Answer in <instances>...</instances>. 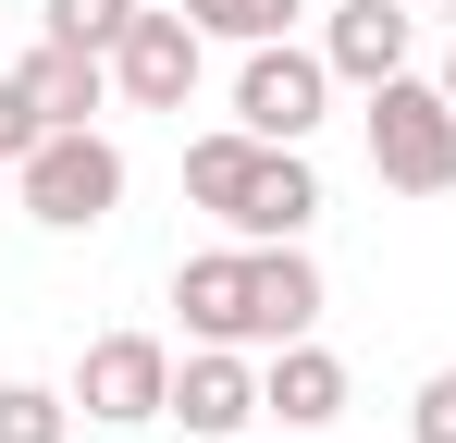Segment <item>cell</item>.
<instances>
[{
	"mask_svg": "<svg viewBox=\"0 0 456 443\" xmlns=\"http://www.w3.org/2000/svg\"><path fill=\"white\" fill-rule=\"evenodd\" d=\"M75 407L111 419V431L173 419V345H160V333H99V345L75 358Z\"/></svg>",
	"mask_w": 456,
	"mask_h": 443,
	"instance_id": "cell-5",
	"label": "cell"
},
{
	"mask_svg": "<svg viewBox=\"0 0 456 443\" xmlns=\"http://www.w3.org/2000/svg\"><path fill=\"white\" fill-rule=\"evenodd\" d=\"M444 99H456V50H444Z\"/></svg>",
	"mask_w": 456,
	"mask_h": 443,
	"instance_id": "cell-17",
	"label": "cell"
},
{
	"mask_svg": "<svg viewBox=\"0 0 456 443\" xmlns=\"http://www.w3.org/2000/svg\"><path fill=\"white\" fill-rule=\"evenodd\" d=\"M124 25H136V0H50V37H75V50H124Z\"/></svg>",
	"mask_w": 456,
	"mask_h": 443,
	"instance_id": "cell-14",
	"label": "cell"
},
{
	"mask_svg": "<svg viewBox=\"0 0 456 443\" xmlns=\"http://www.w3.org/2000/svg\"><path fill=\"white\" fill-rule=\"evenodd\" d=\"M173 308H185V333L198 345H297L308 320H321V271H308V246H210V259H185L173 271Z\"/></svg>",
	"mask_w": 456,
	"mask_h": 443,
	"instance_id": "cell-1",
	"label": "cell"
},
{
	"mask_svg": "<svg viewBox=\"0 0 456 443\" xmlns=\"http://www.w3.org/2000/svg\"><path fill=\"white\" fill-rule=\"evenodd\" d=\"M321 99H333V62H321V50H284V37H259L247 74H234V124H247V136H284V148H308Z\"/></svg>",
	"mask_w": 456,
	"mask_h": 443,
	"instance_id": "cell-6",
	"label": "cell"
},
{
	"mask_svg": "<svg viewBox=\"0 0 456 443\" xmlns=\"http://www.w3.org/2000/svg\"><path fill=\"white\" fill-rule=\"evenodd\" d=\"M173 419H185L198 443H234L247 419H259V369L234 358V345H198V358L173 369Z\"/></svg>",
	"mask_w": 456,
	"mask_h": 443,
	"instance_id": "cell-8",
	"label": "cell"
},
{
	"mask_svg": "<svg viewBox=\"0 0 456 443\" xmlns=\"http://www.w3.org/2000/svg\"><path fill=\"white\" fill-rule=\"evenodd\" d=\"M111 86H124L136 111H185V99H198V25H185V12H136L124 50H111Z\"/></svg>",
	"mask_w": 456,
	"mask_h": 443,
	"instance_id": "cell-7",
	"label": "cell"
},
{
	"mask_svg": "<svg viewBox=\"0 0 456 443\" xmlns=\"http://www.w3.org/2000/svg\"><path fill=\"white\" fill-rule=\"evenodd\" d=\"M259 419H284V431H321V419H346V358L333 345H272V369H259Z\"/></svg>",
	"mask_w": 456,
	"mask_h": 443,
	"instance_id": "cell-9",
	"label": "cell"
},
{
	"mask_svg": "<svg viewBox=\"0 0 456 443\" xmlns=\"http://www.w3.org/2000/svg\"><path fill=\"white\" fill-rule=\"evenodd\" d=\"M185 197L223 222V234H247V246H284V234L321 222V173H308V148L234 124V136H198V148H185Z\"/></svg>",
	"mask_w": 456,
	"mask_h": 443,
	"instance_id": "cell-2",
	"label": "cell"
},
{
	"mask_svg": "<svg viewBox=\"0 0 456 443\" xmlns=\"http://www.w3.org/2000/svg\"><path fill=\"white\" fill-rule=\"evenodd\" d=\"M12 197H25V222H50V234H86V222L124 210V148L99 136V124H50V136L12 160Z\"/></svg>",
	"mask_w": 456,
	"mask_h": 443,
	"instance_id": "cell-3",
	"label": "cell"
},
{
	"mask_svg": "<svg viewBox=\"0 0 456 443\" xmlns=\"http://www.w3.org/2000/svg\"><path fill=\"white\" fill-rule=\"evenodd\" d=\"M297 12H308V0H185V25H198V37H247V50H259V37H284Z\"/></svg>",
	"mask_w": 456,
	"mask_h": 443,
	"instance_id": "cell-12",
	"label": "cell"
},
{
	"mask_svg": "<svg viewBox=\"0 0 456 443\" xmlns=\"http://www.w3.org/2000/svg\"><path fill=\"white\" fill-rule=\"evenodd\" d=\"M321 62L346 74V86H382V74H407V12H395V0H346V12L321 25Z\"/></svg>",
	"mask_w": 456,
	"mask_h": 443,
	"instance_id": "cell-10",
	"label": "cell"
},
{
	"mask_svg": "<svg viewBox=\"0 0 456 443\" xmlns=\"http://www.w3.org/2000/svg\"><path fill=\"white\" fill-rule=\"evenodd\" d=\"M407 431H419V443H456V369H432V382H419V407H407Z\"/></svg>",
	"mask_w": 456,
	"mask_h": 443,
	"instance_id": "cell-16",
	"label": "cell"
},
{
	"mask_svg": "<svg viewBox=\"0 0 456 443\" xmlns=\"http://www.w3.org/2000/svg\"><path fill=\"white\" fill-rule=\"evenodd\" d=\"M75 431V394H50V382H0V443H62Z\"/></svg>",
	"mask_w": 456,
	"mask_h": 443,
	"instance_id": "cell-13",
	"label": "cell"
},
{
	"mask_svg": "<svg viewBox=\"0 0 456 443\" xmlns=\"http://www.w3.org/2000/svg\"><path fill=\"white\" fill-rule=\"evenodd\" d=\"M370 173L395 197H444L456 185V99H444V74L432 86L419 74H382L370 86Z\"/></svg>",
	"mask_w": 456,
	"mask_h": 443,
	"instance_id": "cell-4",
	"label": "cell"
},
{
	"mask_svg": "<svg viewBox=\"0 0 456 443\" xmlns=\"http://www.w3.org/2000/svg\"><path fill=\"white\" fill-rule=\"evenodd\" d=\"M37 136H50V124H37V99H25V74H0V173H12V160H25Z\"/></svg>",
	"mask_w": 456,
	"mask_h": 443,
	"instance_id": "cell-15",
	"label": "cell"
},
{
	"mask_svg": "<svg viewBox=\"0 0 456 443\" xmlns=\"http://www.w3.org/2000/svg\"><path fill=\"white\" fill-rule=\"evenodd\" d=\"M12 74H25L37 124H86V111L111 99V62H99V50H75V37H37V50H25Z\"/></svg>",
	"mask_w": 456,
	"mask_h": 443,
	"instance_id": "cell-11",
	"label": "cell"
}]
</instances>
